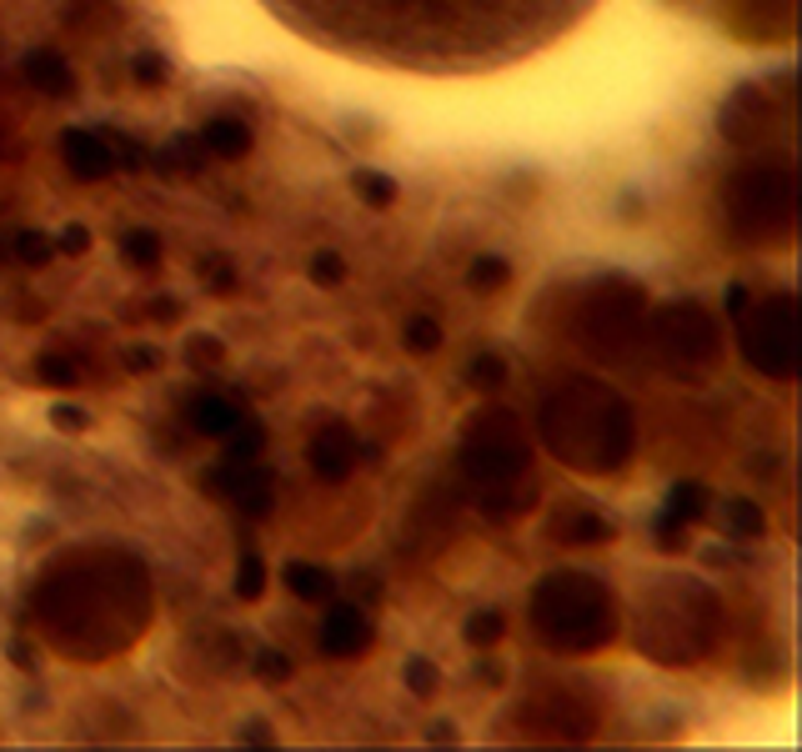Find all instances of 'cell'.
I'll list each match as a JSON object with an SVG mask.
<instances>
[{
    "label": "cell",
    "mask_w": 802,
    "mask_h": 752,
    "mask_svg": "<svg viewBox=\"0 0 802 752\" xmlns=\"http://www.w3.org/2000/svg\"><path fill=\"white\" fill-rule=\"evenodd\" d=\"M406 682H412V693H416V697H432V693H437V668H432L426 658L406 662Z\"/></svg>",
    "instance_id": "cell-29"
},
{
    "label": "cell",
    "mask_w": 802,
    "mask_h": 752,
    "mask_svg": "<svg viewBox=\"0 0 802 752\" xmlns=\"http://www.w3.org/2000/svg\"><path fill=\"white\" fill-rule=\"evenodd\" d=\"M502 627H507V623H502V612H477L472 623H467V642H472V647H492L496 637H502Z\"/></svg>",
    "instance_id": "cell-26"
},
{
    "label": "cell",
    "mask_w": 802,
    "mask_h": 752,
    "mask_svg": "<svg viewBox=\"0 0 802 752\" xmlns=\"http://www.w3.org/2000/svg\"><path fill=\"white\" fill-rule=\"evenodd\" d=\"M301 41L412 76H486L562 41L597 0H261Z\"/></svg>",
    "instance_id": "cell-1"
},
{
    "label": "cell",
    "mask_w": 802,
    "mask_h": 752,
    "mask_svg": "<svg viewBox=\"0 0 802 752\" xmlns=\"http://www.w3.org/2000/svg\"><path fill=\"white\" fill-rule=\"evenodd\" d=\"M60 156L71 166L81 181H106L116 171V141H106L101 130H66V141H60Z\"/></svg>",
    "instance_id": "cell-12"
},
{
    "label": "cell",
    "mask_w": 802,
    "mask_h": 752,
    "mask_svg": "<svg viewBox=\"0 0 802 752\" xmlns=\"http://www.w3.org/2000/svg\"><path fill=\"white\" fill-rule=\"evenodd\" d=\"M467 381H472L477 391H496L507 381V362H502V356H477V362L467 366Z\"/></svg>",
    "instance_id": "cell-22"
},
{
    "label": "cell",
    "mask_w": 802,
    "mask_h": 752,
    "mask_svg": "<svg viewBox=\"0 0 802 752\" xmlns=\"http://www.w3.org/2000/svg\"><path fill=\"white\" fill-rule=\"evenodd\" d=\"M461 467L477 487L486 517L512 522L537 506V482H531V442L507 407H486L461 432Z\"/></svg>",
    "instance_id": "cell-4"
},
{
    "label": "cell",
    "mask_w": 802,
    "mask_h": 752,
    "mask_svg": "<svg viewBox=\"0 0 802 752\" xmlns=\"http://www.w3.org/2000/svg\"><path fill=\"white\" fill-rule=\"evenodd\" d=\"M25 76L41 86V91H50V95H71L76 91V76H71V66L56 56V50H36V56L25 60Z\"/></svg>",
    "instance_id": "cell-18"
},
{
    "label": "cell",
    "mask_w": 802,
    "mask_h": 752,
    "mask_svg": "<svg viewBox=\"0 0 802 752\" xmlns=\"http://www.w3.org/2000/svg\"><path fill=\"white\" fill-rule=\"evenodd\" d=\"M311 471H317L321 482H346L356 471V462H362V442H356V432L346 422H326L317 436H311Z\"/></svg>",
    "instance_id": "cell-11"
},
{
    "label": "cell",
    "mask_w": 802,
    "mask_h": 752,
    "mask_svg": "<svg viewBox=\"0 0 802 752\" xmlns=\"http://www.w3.org/2000/svg\"><path fill=\"white\" fill-rule=\"evenodd\" d=\"M722 522H727L732 537H757L767 517H763V506L747 502V497H727V502H722Z\"/></svg>",
    "instance_id": "cell-19"
},
{
    "label": "cell",
    "mask_w": 802,
    "mask_h": 752,
    "mask_svg": "<svg viewBox=\"0 0 802 752\" xmlns=\"http://www.w3.org/2000/svg\"><path fill=\"white\" fill-rule=\"evenodd\" d=\"M557 537L566 542H612V522L597 517V512H587V517H557Z\"/></svg>",
    "instance_id": "cell-20"
},
{
    "label": "cell",
    "mask_w": 802,
    "mask_h": 752,
    "mask_svg": "<svg viewBox=\"0 0 802 752\" xmlns=\"http://www.w3.org/2000/svg\"><path fill=\"white\" fill-rule=\"evenodd\" d=\"M136 76H141V81H165V66L146 56V60H136Z\"/></svg>",
    "instance_id": "cell-35"
},
{
    "label": "cell",
    "mask_w": 802,
    "mask_h": 752,
    "mask_svg": "<svg viewBox=\"0 0 802 752\" xmlns=\"http://www.w3.org/2000/svg\"><path fill=\"white\" fill-rule=\"evenodd\" d=\"M56 247H66V251H85V247H91V236H85V231H81V226H71V231L60 236Z\"/></svg>",
    "instance_id": "cell-34"
},
{
    "label": "cell",
    "mask_w": 802,
    "mask_h": 752,
    "mask_svg": "<svg viewBox=\"0 0 802 752\" xmlns=\"http://www.w3.org/2000/svg\"><path fill=\"white\" fill-rule=\"evenodd\" d=\"M702 512H708V487H697V482L677 487L673 492V517L692 522V517H702Z\"/></svg>",
    "instance_id": "cell-25"
},
{
    "label": "cell",
    "mask_w": 802,
    "mask_h": 752,
    "mask_svg": "<svg viewBox=\"0 0 802 752\" xmlns=\"http://www.w3.org/2000/svg\"><path fill=\"white\" fill-rule=\"evenodd\" d=\"M648 331V296L632 282H607L582 301L577 341L597 362H632Z\"/></svg>",
    "instance_id": "cell-8"
},
{
    "label": "cell",
    "mask_w": 802,
    "mask_h": 752,
    "mask_svg": "<svg viewBox=\"0 0 802 752\" xmlns=\"http://www.w3.org/2000/svg\"><path fill=\"white\" fill-rule=\"evenodd\" d=\"M531 627L557 652H602L617 642V602L592 572H547L531 588Z\"/></svg>",
    "instance_id": "cell-6"
},
{
    "label": "cell",
    "mask_w": 802,
    "mask_h": 752,
    "mask_svg": "<svg viewBox=\"0 0 802 752\" xmlns=\"http://www.w3.org/2000/svg\"><path fill=\"white\" fill-rule=\"evenodd\" d=\"M126 362L130 366H156V362H161V352H151V346H130Z\"/></svg>",
    "instance_id": "cell-36"
},
{
    "label": "cell",
    "mask_w": 802,
    "mask_h": 752,
    "mask_svg": "<svg viewBox=\"0 0 802 752\" xmlns=\"http://www.w3.org/2000/svg\"><path fill=\"white\" fill-rule=\"evenodd\" d=\"M36 381H46V387H71L76 372H71V362H60V356H46V362H36Z\"/></svg>",
    "instance_id": "cell-30"
},
{
    "label": "cell",
    "mask_w": 802,
    "mask_h": 752,
    "mask_svg": "<svg viewBox=\"0 0 802 752\" xmlns=\"http://www.w3.org/2000/svg\"><path fill=\"white\" fill-rule=\"evenodd\" d=\"M15 247H21V261L25 266H46L50 257H56V241H50V236H21V241H15Z\"/></svg>",
    "instance_id": "cell-28"
},
{
    "label": "cell",
    "mask_w": 802,
    "mask_h": 752,
    "mask_svg": "<svg viewBox=\"0 0 802 752\" xmlns=\"http://www.w3.org/2000/svg\"><path fill=\"white\" fill-rule=\"evenodd\" d=\"M286 672H291V662L286 658H276V652H266V658H261V677H286Z\"/></svg>",
    "instance_id": "cell-33"
},
{
    "label": "cell",
    "mask_w": 802,
    "mask_h": 752,
    "mask_svg": "<svg viewBox=\"0 0 802 752\" xmlns=\"http://www.w3.org/2000/svg\"><path fill=\"white\" fill-rule=\"evenodd\" d=\"M317 637L331 658H362L371 647V617H366V607H331Z\"/></svg>",
    "instance_id": "cell-13"
},
{
    "label": "cell",
    "mask_w": 802,
    "mask_h": 752,
    "mask_svg": "<svg viewBox=\"0 0 802 752\" xmlns=\"http://www.w3.org/2000/svg\"><path fill=\"white\" fill-rule=\"evenodd\" d=\"M507 282H512V266L502 257H482L472 266V286H482V292H502Z\"/></svg>",
    "instance_id": "cell-24"
},
{
    "label": "cell",
    "mask_w": 802,
    "mask_h": 752,
    "mask_svg": "<svg viewBox=\"0 0 802 752\" xmlns=\"http://www.w3.org/2000/svg\"><path fill=\"white\" fill-rule=\"evenodd\" d=\"M727 231L747 247H788L792 236V171L788 161H753L722 191Z\"/></svg>",
    "instance_id": "cell-7"
},
{
    "label": "cell",
    "mask_w": 802,
    "mask_h": 752,
    "mask_svg": "<svg viewBox=\"0 0 802 752\" xmlns=\"http://www.w3.org/2000/svg\"><path fill=\"white\" fill-rule=\"evenodd\" d=\"M638 647L652 662H702L722 637V602L697 577H662L638 597Z\"/></svg>",
    "instance_id": "cell-5"
},
{
    "label": "cell",
    "mask_w": 802,
    "mask_h": 752,
    "mask_svg": "<svg viewBox=\"0 0 802 752\" xmlns=\"http://www.w3.org/2000/svg\"><path fill=\"white\" fill-rule=\"evenodd\" d=\"M56 422H60V426H76V422L85 426V417H76V407H60V417H56Z\"/></svg>",
    "instance_id": "cell-37"
},
{
    "label": "cell",
    "mask_w": 802,
    "mask_h": 752,
    "mask_svg": "<svg viewBox=\"0 0 802 752\" xmlns=\"http://www.w3.org/2000/svg\"><path fill=\"white\" fill-rule=\"evenodd\" d=\"M282 582H286V588H291L301 602H326L331 592H336V577H331L326 567H311V562L282 567Z\"/></svg>",
    "instance_id": "cell-17"
},
{
    "label": "cell",
    "mask_w": 802,
    "mask_h": 752,
    "mask_svg": "<svg viewBox=\"0 0 802 752\" xmlns=\"http://www.w3.org/2000/svg\"><path fill=\"white\" fill-rule=\"evenodd\" d=\"M352 186L362 191L366 201H377V206H391V201H397V186H391L387 176H377V171H356Z\"/></svg>",
    "instance_id": "cell-27"
},
{
    "label": "cell",
    "mask_w": 802,
    "mask_h": 752,
    "mask_svg": "<svg viewBox=\"0 0 802 752\" xmlns=\"http://www.w3.org/2000/svg\"><path fill=\"white\" fill-rule=\"evenodd\" d=\"M261 588H266V567L256 562V557H247V562H241V577H237V592L241 597H261Z\"/></svg>",
    "instance_id": "cell-31"
},
{
    "label": "cell",
    "mask_w": 802,
    "mask_h": 752,
    "mask_svg": "<svg viewBox=\"0 0 802 752\" xmlns=\"http://www.w3.org/2000/svg\"><path fill=\"white\" fill-rule=\"evenodd\" d=\"M648 331L657 362L677 376H708L722 362V327L702 301H667Z\"/></svg>",
    "instance_id": "cell-10"
},
{
    "label": "cell",
    "mask_w": 802,
    "mask_h": 752,
    "mask_svg": "<svg viewBox=\"0 0 802 752\" xmlns=\"http://www.w3.org/2000/svg\"><path fill=\"white\" fill-rule=\"evenodd\" d=\"M200 146L221 161H241L251 151V126L247 121H211V126L200 130Z\"/></svg>",
    "instance_id": "cell-16"
},
{
    "label": "cell",
    "mask_w": 802,
    "mask_h": 752,
    "mask_svg": "<svg viewBox=\"0 0 802 752\" xmlns=\"http://www.w3.org/2000/svg\"><path fill=\"white\" fill-rule=\"evenodd\" d=\"M186 407H191V426H196V432H206V436H226L231 426L241 422V417H247L237 401L221 397V391H200V397H191Z\"/></svg>",
    "instance_id": "cell-15"
},
{
    "label": "cell",
    "mask_w": 802,
    "mask_h": 752,
    "mask_svg": "<svg viewBox=\"0 0 802 752\" xmlns=\"http://www.w3.org/2000/svg\"><path fill=\"white\" fill-rule=\"evenodd\" d=\"M311 282H342V257H317L311 261Z\"/></svg>",
    "instance_id": "cell-32"
},
{
    "label": "cell",
    "mask_w": 802,
    "mask_h": 752,
    "mask_svg": "<svg viewBox=\"0 0 802 752\" xmlns=\"http://www.w3.org/2000/svg\"><path fill=\"white\" fill-rule=\"evenodd\" d=\"M401 346L416 352V356L437 352V346H442V327L432 317H412V321H406V331H401Z\"/></svg>",
    "instance_id": "cell-21"
},
{
    "label": "cell",
    "mask_w": 802,
    "mask_h": 752,
    "mask_svg": "<svg viewBox=\"0 0 802 752\" xmlns=\"http://www.w3.org/2000/svg\"><path fill=\"white\" fill-rule=\"evenodd\" d=\"M737 331H743V356L757 376L788 381L798 366V321H792V296L788 292H767L747 306L743 286L727 296Z\"/></svg>",
    "instance_id": "cell-9"
},
{
    "label": "cell",
    "mask_w": 802,
    "mask_h": 752,
    "mask_svg": "<svg viewBox=\"0 0 802 752\" xmlns=\"http://www.w3.org/2000/svg\"><path fill=\"white\" fill-rule=\"evenodd\" d=\"M542 442L582 477H617L638 452V417L597 376H572L542 401Z\"/></svg>",
    "instance_id": "cell-3"
},
{
    "label": "cell",
    "mask_w": 802,
    "mask_h": 752,
    "mask_svg": "<svg viewBox=\"0 0 802 752\" xmlns=\"http://www.w3.org/2000/svg\"><path fill=\"white\" fill-rule=\"evenodd\" d=\"M221 482H226V492H231V502L241 506V512H251V517H266L272 512V471L266 467H256V462H226V471H221Z\"/></svg>",
    "instance_id": "cell-14"
},
{
    "label": "cell",
    "mask_w": 802,
    "mask_h": 752,
    "mask_svg": "<svg viewBox=\"0 0 802 752\" xmlns=\"http://www.w3.org/2000/svg\"><path fill=\"white\" fill-rule=\"evenodd\" d=\"M31 623L60 658H116L151 623V577L121 547H76L36 577Z\"/></svg>",
    "instance_id": "cell-2"
},
{
    "label": "cell",
    "mask_w": 802,
    "mask_h": 752,
    "mask_svg": "<svg viewBox=\"0 0 802 752\" xmlns=\"http://www.w3.org/2000/svg\"><path fill=\"white\" fill-rule=\"evenodd\" d=\"M121 251H126L130 266H156V261H161V241H156L151 231H130L126 241H121Z\"/></svg>",
    "instance_id": "cell-23"
}]
</instances>
